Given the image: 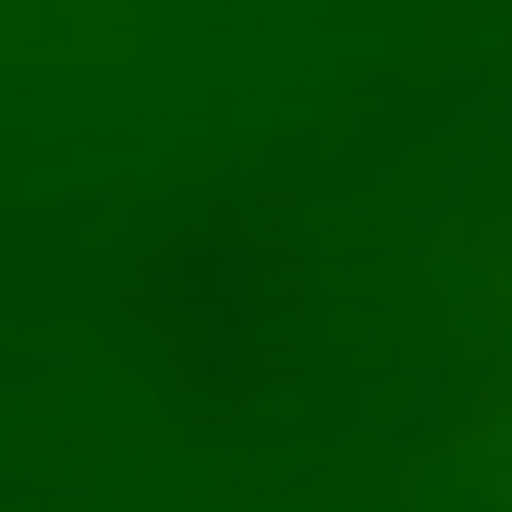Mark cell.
<instances>
[{"label": "cell", "instance_id": "1", "mask_svg": "<svg viewBox=\"0 0 512 512\" xmlns=\"http://www.w3.org/2000/svg\"><path fill=\"white\" fill-rule=\"evenodd\" d=\"M269 269L244 244H171L159 256V366H256Z\"/></svg>", "mask_w": 512, "mask_h": 512}]
</instances>
